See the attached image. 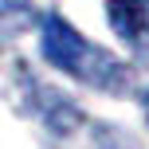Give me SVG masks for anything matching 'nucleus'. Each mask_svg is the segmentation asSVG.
<instances>
[{
	"label": "nucleus",
	"mask_w": 149,
	"mask_h": 149,
	"mask_svg": "<svg viewBox=\"0 0 149 149\" xmlns=\"http://www.w3.org/2000/svg\"><path fill=\"white\" fill-rule=\"evenodd\" d=\"M39 51L55 71L71 74V79L86 82L98 90H122L130 82V67L122 59H114L106 47L90 43L82 31H74L71 20L63 16H43L39 24Z\"/></svg>",
	"instance_id": "1"
},
{
	"label": "nucleus",
	"mask_w": 149,
	"mask_h": 149,
	"mask_svg": "<svg viewBox=\"0 0 149 149\" xmlns=\"http://www.w3.org/2000/svg\"><path fill=\"white\" fill-rule=\"evenodd\" d=\"M24 94H28L36 118L43 122L47 130H55V134H74V130L82 126L79 106H74L71 98H63V90L47 86L43 79H24Z\"/></svg>",
	"instance_id": "2"
},
{
	"label": "nucleus",
	"mask_w": 149,
	"mask_h": 149,
	"mask_svg": "<svg viewBox=\"0 0 149 149\" xmlns=\"http://www.w3.org/2000/svg\"><path fill=\"white\" fill-rule=\"evenodd\" d=\"M106 16L130 47L149 43V0H106Z\"/></svg>",
	"instance_id": "3"
},
{
	"label": "nucleus",
	"mask_w": 149,
	"mask_h": 149,
	"mask_svg": "<svg viewBox=\"0 0 149 149\" xmlns=\"http://www.w3.org/2000/svg\"><path fill=\"white\" fill-rule=\"evenodd\" d=\"M145 114H149V90H145Z\"/></svg>",
	"instance_id": "4"
}]
</instances>
